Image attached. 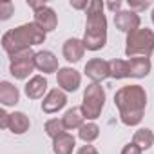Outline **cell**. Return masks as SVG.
Masks as SVG:
<instances>
[{
  "label": "cell",
  "instance_id": "7",
  "mask_svg": "<svg viewBox=\"0 0 154 154\" xmlns=\"http://www.w3.org/2000/svg\"><path fill=\"white\" fill-rule=\"evenodd\" d=\"M56 82L62 91L74 93L82 84V74L72 67H60V71L56 72Z\"/></svg>",
  "mask_w": 154,
  "mask_h": 154
},
{
  "label": "cell",
  "instance_id": "29",
  "mask_svg": "<svg viewBox=\"0 0 154 154\" xmlns=\"http://www.w3.org/2000/svg\"><path fill=\"white\" fill-rule=\"evenodd\" d=\"M71 8H74V9H87L89 2L87 0H82V2H78V0H71Z\"/></svg>",
  "mask_w": 154,
  "mask_h": 154
},
{
  "label": "cell",
  "instance_id": "6",
  "mask_svg": "<svg viewBox=\"0 0 154 154\" xmlns=\"http://www.w3.org/2000/svg\"><path fill=\"white\" fill-rule=\"evenodd\" d=\"M35 56H36V53L33 49H24V51H18V53L11 54L9 56V60H11L9 72L15 76L17 80H26L27 76L36 69Z\"/></svg>",
  "mask_w": 154,
  "mask_h": 154
},
{
  "label": "cell",
  "instance_id": "1",
  "mask_svg": "<svg viewBox=\"0 0 154 154\" xmlns=\"http://www.w3.org/2000/svg\"><path fill=\"white\" fill-rule=\"evenodd\" d=\"M114 105L120 111V120L123 125H140L147 107V93L141 85H125L116 91Z\"/></svg>",
  "mask_w": 154,
  "mask_h": 154
},
{
  "label": "cell",
  "instance_id": "18",
  "mask_svg": "<svg viewBox=\"0 0 154 154\" xmlns=\"http://www.w3.org/2000/svg\"><path fill=\"white\" fill-rule=\"evenodd\" d=\"M74 147H76V140L69 132H63L53 140V152L54 154H72Z\"/></svg>",
  "mask_w": 154,
  "mask_h": 154
},
{
  "label": "cell",
  "instance_id": "12",
  "mask_svg": "<svg viewBox=\"0 0 154 154\" xmlns=\"http://www.w3.org/2000/svg\"><path fill=\"white\" fill-rule=\"evenodd\" d=\"M62 53H63V58L71 63L74 62H80L84 58V53H85V45H84V40H78V38H69L63 42V47H62Z\"/></svg>",
  "mask_w": 154,
  "mask_h": 154
},
{
  "label": "cell",
  "instance_id": "10",
  "mask_svg": "<svg viewBox=\"0 0 154 154\" xmlns=\"http://www.w3.org/2000/svg\"><path fill=\"white\" fill-rule=\"evenodd\" d=\"M35 24H36L42 31L49 33V31H54V29H56V26H58V17H56L54 9H51L49 6H44V8H38V9L35 11Z\"/></svg>",
  "mask_w": 154,
  "mask_h": 154
},
{
  "label": "cell",
  "instance_id": "3",
  "mask_svg": "<svg viewBox=\"0 0 154 154\" xmlns=\"http://www.w3.org/2000/svg\"><path fill=\"white\" fill-rule=\"evenodd\" d=\"M45 36H47V33L42 31L35 22L22 24V26H18L15 29H9L8 33H4V36H2V47L11 56V54H15L18 51L31 49L33 45L44 44Z\"/></svg>",
  "mask_w": 154,
  "mask_h": 154
},
{
  "label": "cell",
  "instance_id": "19",
  "mask_svg": "<svg viewBox=\"0 0 154 154\" xmlns=\"http://www.w3.org/2000/svg\"><path fill=\"white\" fill-rule=\"evenodd\" d=\"M84 120H85V116H84V112H82V107H72V109H69V111L62 116L63 127L69 129V131L80 129V127L84 125Z\"/></svg>",
  "mask_w": 154,
  "mask_h": 154
},
{
  "label": "cell",
  "instance_id": "30",
  "mask_svg": "<svg viewBox=\"0 0 154 154\" xmlns=\"http://www.w3.org/2000/svg\"><path fill=\"white\" fill-rule=\"evenodd\" d=\"M107 8H109L111 11H114V13H120V11H122V9H120V8H122V2H120V0H116V2H109Z\"/></svg>",
  "mask_w": 154,
  "mask_h": 154
},
{
  "label": "cell",
  "instance_id": "13",
  "mask_svg": "<svg viewBox=\"0 0 154 154\" xmlns=\"http://www.w3.org/2000/svg\"><path fill=\"white\" fill-rule=\"evenodd\" d=\"M35 65L38 71H42L44 74H51V72H58V58L51 53V51H38L35 56Z\"/></svg>",
  "mask_w": 154,
  "mask_h": 154
},
{
  "label": "cell",
  "instance_id": "11",
  "mask_svg": "<svg viewBox=\"0 0 154 154\" xmlns=\"http://www.w3.org/2000/svg\"><path fill=\"white\" fill-rule=\"evenodd\" d=\"M65 103H67L65 93L62 89H51L42 102V111L45 114H53V112H58L60 109H63Z\"/></svg>",
  "mask_w": 154,
  "mask_h": 154
},
{
  "label": "cell",
  "instance_id": "25",
  "mask_svg": "<svg viewBox=\"0 0 154 154\" xmlns=\"http://www.w3.org/2000/svg\"><path fill=\"white\" fill-rule=\"evenodd\" d=\"M127 4H129L131 11H134V13H136V9H138V11H141V9H147V8L150 6L149 0H145V2H136V0H129Z\"/></svg>",
  "mask_w": 154,
  "mask_h": 154
},
{
  "label": "cell",
  "instance_id": "26",
  "mask_svg": "<svg viewBox=\"0 0 154 154\" xmlns=\"http://www.w3.org/2000/svg\"><path fill=\"white\" fill-rule=\"evenodd\" d=\"M122 154H141V149H140L136 143H127V145L122 149Z\"/></svg>",
  "mask_w": 154,
  "mask_h": 154
},
{
  "label": "cell",
  "instance_id": "28",
  "mask_svg": "<svg viewBox=\"0 0 154 154\" xmlns=\"http://www.w3.org/2000/svg\"><path fill=\"white\" fill-rule=\"evenodd\" d=\"M0 127H2V129L9 127V114L6 111H0Z\"/></svg>",
  "mask_w": 154,
  "mask_h": 154
},
{
  "label": "cell",
  "instance_id": "23",
  "mask_svg": "<svg viewBox=\"0 0 154 154\" xmlns=\"http://www.w3.org/2000/svg\"><path fill=\"white\" fill-rule=\"evenodd\" d=\"M44 129H45V134H47L49 138H53V140L65 132L63 122H62V120H58V118H53V120L45 122V127H44Z\"/></svg>",
  "mask_w": 154,
  "mask_h": 154
},
{
  "label": "cell",
  "instance_id": "20",
  "mask_svg": "<svg viewBox=\"0 0 154 154\" xmlns=\"http://www.w3.org/2000/svg\"><path fill=\"white\" fill-rule=\"evenodd\" d=\"M132 143H136L141 150H147V149H150L154 145V132L150 129H138L134 132Z\"/></svg>",
  "mask_w": 154,
  "mask_h": 154
},
{
  "label": "cell",
  "instance_id": "4",
  "mask_svg": "<svg viewBox=\"0 0 154 154\" xmlns=\"http://www.w3.org/2000/svg\"><path fill=\"white\" fill-rule=\"evenodd\" d=\"M154 53V31L152 29H136L134 33L127 35L125 40V54L129 58L136 56H150Z\"/></svg>",
  "mask_w": 154,
  "mask_h": 154
},
{
  "label": "cell",
  "instance_id": "16",
  "mask_svg": "<svg viewBox=\"0 0 154 154\" xmlns=\"http://www.w3.org/2000/svg\"><path fill=\"white\" fill-rule=\"evenodd\" d=\"M20 102V91L11 82H0V103L4 107L17 105Z\"/></svg>",
  "mask_w": 154,
  "mask_h": 154
},
{
  "label": "cell",
  "instance_id": "21",
  "mask_svg": "<svg viewBox=\"0 0 154 154\" xmlns=\"http://www.w3.org/2000/svg\"><path fill=\"white\" fill-rule=\"evenodd\" d=\"M98 136H100V127L94 122H87L78 129V138L85 143H93Z\"/></svg>",
  "mask_w": 154,
  "mask_h": 154
},
{
  "label": "cell",
  "instance_id": "27",
  "mask_svg": "<svg viewBox=\"0 0 154 154\" xmlns=\"http://www.w3.org/2000/svg\"><path fill=\"white\" fill-rule=\"evenodd\" d=\"M76 154H98V150H96L93 145L85 143L84 147H80V149H78V152H76Z\"/></svg>",
  "mask_w": 154,
  "mask_h": 154
},
{
  "label": "cell",
  "instance_id": "8",
  "mask_svg": "<svg viewBox=\"0 0 154 154\" xmlns=\"http://www.w3.org/2000/svg\"><path fill=\"white\" fill-rule=\"evenodd\" d=\"M84 72L94 84H100V82H103L105 78L111 76V67H109V62H105L102 58H93L85 63Z\"/></svg>",
  "mask_w": 154,
  "mask_h": 154
},
{
  "label": "cell",
  "instance_id": "14",
  "mask_svg": "<svg viewBox=\"0 0 154 154\" xmlns=\"http://www.w3.org/2000/svg\"><path fill=\"white\" fill-rule=\"evenodd\" d=\"M127 65H129V78H145V76L150 72V69H152L150 58H147V56L129 58Z\"/></svg>",
  "mask_w": 154,
  "mask_h": 154
},
{
  "label": "cell",
  "instance_id": "2",
  "mask_svg": "<svg viewBox=\"0 0 154 154\" xmlns=\"http://www.w3.org/2000/svg\"><path fill=\"white\" fill-rule=\"evenodd\" d=\"M105 4L100 0H91L87 8V22L84 45L87 51H100L107 44V18L103 15Z\"/></svg>",
  "mask_w": 154,
  "mask_h": 154
},
{
  "label": "cell",
  "instance_id": "31",
  "mask_svg": "<svg viewBox=\"0 0 154 154\" xmlns=\"http://www.w3.org/2000/svg\"><path fill=\"white\" fill-rule=\"evenodd\" d=\"M150 18H152V24H154V9H152V15H150Z\"/></svg>",
  "mask_w": 154,
  "mask_h": 154
},
{
  "label": "cell",
  "instance_id": "9",
  "mask_svg": "<svg viewBox=\"0 0 154 154\" xmlns=\"http://www.w3.org/2000/svg\"><path fill=\"white\" fill-rule=\"evenodd\" d=\"M140 15L138 13H134V11H120V13H116L114 15V24H116V27L122 31V33H127V35H131V33H134L136 29H140Z\"/></svg>",
  "mask_w": 154,
  "mask_h": 154
},
{
  "label": "cell",
  "instance_id": "15",
  "mask_svg": "<svg viewBox=\"0 0 154 154\" xmlns=\"http://www.w3.org/2000/svg\"><path fill=\"white\" fill-rule=\"evenodd\" d=\"M24 91H26V96L31 98V100L44 98V94L47 91V78L45 76H40V74L33 76V78H29V82L26 84Z\"/></svg>",
  "mask_w": 154,
  "mask_h": 154
},
{
  "label": "cell",
  "instance_id": "22",
  "mask_svg": "<svg viewBox=\"0 0 154 154\" xmlns=\"http://www.w3.org/2000/svg\"><path fill=\"white\" fill-rule=\"evenodd\" d=\"M109 67H111V78H116V80H123V78H129V65H127V60H111L109 62Z\"/></svg>",
  "mask_w": 154,
  "mask_h": 154
},
{
  "label": "cell",
  "instance_id": "24",
  "mask_svg": "<svg viewBox=\"0 0 154 154\" xmlns=\"http://www.w3.org/2000/svg\"><path fill=\"white\" fill-rule=\"evenodd\" d=\"M15 11V6L13 2H9V0H6V2L0 4V20H8Z\"/></svg>",
  "mask_w": 154,
  "mask_h": 154
},
{
  "label": "cell",
  "instance_id": "5",
  "mask_svg": "<svg viewBox=\"0 0 154 154\" xmlns=\"http://www.w3.org/2000/svg\"><path fill=\"white\" fill-rule=\"evenodd\" d=\"M105 105V91L100 84H91L84 91V102H82V112L85 120H96L102 114V109Z\"/></svg>",
  "mask_w": 154,
  "mask_h": 154
},
{
  "label": "cell",
  "instance_id": "17",
  "mask_svg": "<svg viewBox=\"0 0 154 154\" xmlns=\"http://www.w3.org/2000/svg\"><path fill=\"white\" fill-rule=\"evenodd\" d=\"M29 127H31V122H29V116L26 112L17 111V112L9 114V127L8 129L13 134H26L29 131Z\"/></svg>",
  "mask_w": 154,
  "mask_h": 154
}]
</instances>
